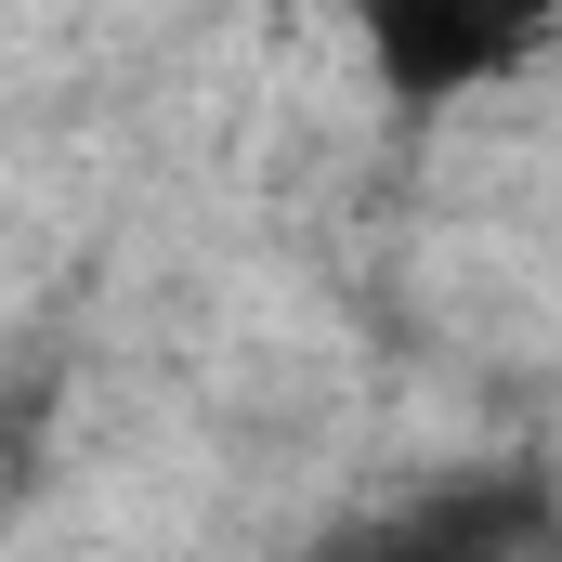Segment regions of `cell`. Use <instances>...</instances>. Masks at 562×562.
Returning a JSON list of instances; mask_svg holds the SVG:
<instances>
[{
	"mask_svg": "<svg viewBox=\"0 0 562 562\" xmlns=\"http://www.w3.org/2000/svg\"><path fill=\"white\" fill-rule=\"evenodd\" d=\"M537 40H562V0H353V53L393 105H471Z\"/></svg>",
	"mask_w": 562,
	"mask_h": 562,
	"instance_id": "1",
	"label": "cell"
}]
</instances>
